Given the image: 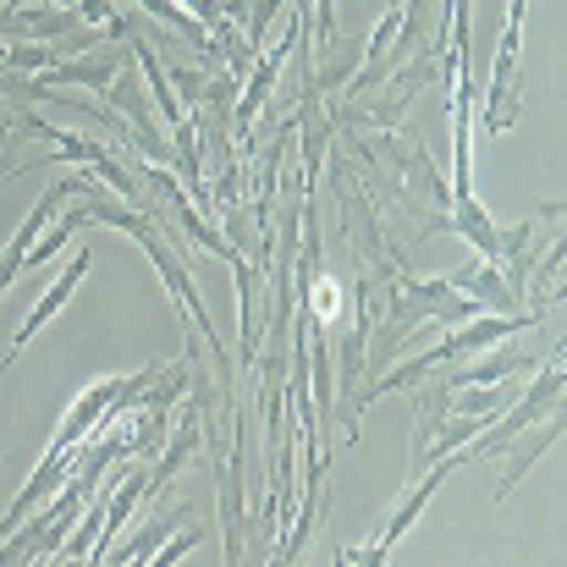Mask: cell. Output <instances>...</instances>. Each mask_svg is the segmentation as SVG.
I'll use <instances>...</instances> for the list:
<instances>
[{
	"mask_svg": "<svg viewBox=\"0 0 567 567\" xmlns=\"http://www.w3.org/2000/svg\"><path fill=\"white\" fill-rule=\"evenodd\" d=\"M563 353L535 375V385L529 391H518L513 402H507V419H491L463 452H457V463H480V457H496V452H507V441H518L529 424H540V419H551V408H557V396H563Z\"/></svg>",
	"mask_w": 567,
	"mask_h": 567,
	"instance_id": "cell-1",
	"label": "cell"
},
{
	"mask_svg": "<svg viewBox=\"0 0 567 567\" xmlns=\"http://www.w3.org/2000/svg\"><path fill=\"white\" fill-rule=\"evenodd\" d=\"M524 11L529 0H513L502 44H496V66H491V94H485V133H507L518 122V44H524Z\"/></svg>",
	"mask_w": 567,
	"mask_h": 567,
	"instance_id": "cell-2",
	"label": "cell"
},
{
	"mask_svg": "<svg viewBox=\"0 0 567 567\" xmlns=\"http://www.w3.org/2000/svg\"><path fill=\"white\" fill-rule=\"evenodd\" d=\"M287 55H292V22H287V39H281V44H270V55H254V66H248V83H243V94L231 100V138H237L243 150L254 144L259 111H265V100L276 94Z\"/></svg>",
	"mask_w": 567,
	"mask_h": 567,
	"instance_id": "cell-3",
	"label": "cell"
},
{
	"mask_svg": "<svg viewBox=\"0 0 567 567\" xmlns=\"http://www.w3.org/2000/svg\"><path fill=\"white\" fill-rule=\"evenodd\" d=\"M72 188H78V177H72V172H66V177H55L50 188L39 193L33 215H28V220L17 226V237L6 243V254H0V298H6V292H11V281H17L22 270H28V248H33V243H39V231H44V226L55 220V209L66 204V193H72Z\"/></svg>",
	"mask_w": 567,
	"mask_h": 567,
	"instance_id": "cell-4",
	"label": "cell"
},
{
	"mask_svg": "<svg viewBox=\"0 0 567 567\" xmlns=\"http://www.w3.org/2000/svg\"><path fill=\"white\" fill-rule=\"evenodd\" d=\"M83 276H89V248H83V254H72V265H66V270H61V276L44 287V298H39V303L28 309V320L17 326V337H11V348H6V359H0V364H11V359H17V353H22V348H28V342H33V337H39V331H44V326H50L61 309H66V298L78 292V281H83Z\"/></svg>",
	"mask_w": 567,
	"mask_h": 567,
	"instance_id": "cell-5",
	"label": "cell"
},
{
	"mask_svg": "<svg viewBox=\"0 0 567 567\" xmlns=\"http://www.w3.org/2000/svg\"><path fill=\"white\" fill-rule=\"evenodd\" d=\"M116 72H122V61L111 55V33H105L100 50H78V55H66L61 66H44V83H50V89H61V83L72 89V83H78V89H100V94H105Z\"/></svg>",
	"mask_w": 567,
	"mask_h": 567,
	"instance_id": "cell-6",
	"label": "cell"
},
{
	"mask_svg": "<svg viewBox=\"0 0 567 567\" xmlns=\"http://www.w3.org/2000/svg\"><path fill=\"white\" fill-rule=\"evenodd\" d=\"M122 380H127V375H111V380H100V385H89V391H83V396L72 402L66 424L55 430V446H78L83 435H94V430L105 424V413H111V402H116Z\"/></svg>",
	"mask_w": 567,
	"mask_h": 567,
	"instance_id": "cell-7",
	"label": "cell"
},
{
	"mask_svg": "<svg viewBox=\"0 0 567 567\" xmlns=\"http://www.w3.org/2000/svg\"><path fill=\"white\" fill-rule=\"evenodd\" d=\"M563 430H567L563 419H551V424H540V430H535V435L524 441V452L513 457V468H507V480L496 485V502H507V491H513V485H518V480H524V474H529V468H535V463H540V457H546V452H551L557 441H563Z\"/></svg>",
	"mask_w": 567,
	"mask_h": 567,
	"instance_id": "cell-8",
	"label": "cell"
},
{
	"mask_svg": "<svg viewBox=\"0 0 567 567\" xmlns=\"http://www.w3.org/2000/svg\"><path fill=\"white\" fill-rule=\"evenodd\" d=\"M183 518H188V507L177 502V513H172V518H161V524H144V529H138V535H133L122 551H105V563H150V557H155V546H166L172 524H183Z\"/></svg>",
	"mask_w": 567,
	"mask_h": 567,
	"instance_id": "cell-9",
	"label": "cell"
},
{
	"mask_svg": "<svg viewBox=\"0 0 567 567\" xmlns=\"http://www.w3.org/2000/svg\"><path fill=\"white\" fill-rule=\"evenodd\" d=\"M198 535H204V529H198V524H183V535H177V540H172V546H166V551H155V563H161V567L183 563V557H188L193 546H198Z\"/></svg>",
	"mask_w": 567,
	"mask_h": 567,
	"instance_id": "cell-10",
	"label": "cell"
}]
</instances>
